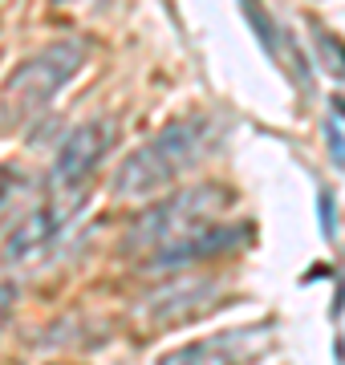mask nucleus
Wrapping results in <instances>:
<instances>
[{"label": "nucleus", "mask_w": 345, "mask_h": 365, "mask_svg": "<svg viewBox=\"0 0 345 365\" xmlns=\"http://www.w3.org/2000/svg\"><path fill=\"white\" fill-rule=\"evenodd\" d=\"M224 187H215V182H195V187H183V191H175V195L159 199V203H150L143 207L138 215L130 220L126 235H122V248L126 252H155L175 244V240H183V235L200 232L207 223L220 215L224 207Z\"/></svg>", "instance_id": "f03ea898"}, {"label": "nucleus", "mask_w": 345, "mask_h": 365, "mask_svg": "<svg viewBox=\"0 0 345 365\" xmlns=\"http://www.w3.org/2000/svg\"><path fill=\"white\" fill-rule=\"evenodd\" d=\"M207 150H212V122L207 118H175L150 143L126 155L118 179H114V195L138 199L150 191H163L187 167H195Z\"/></svg>", "instance_id": "f257e3e1"}, {"label": "nucleus", "mask_w": 345, "mask_h": 365, "mask_svg": "<svg viewBox=\"0 0 345 365\" xmlns=\"http://www.w3.org/2000/svg\"><path fill=\"white\" fill-rule=\"evenodd\" d=\"M110 143H114V126L106 118H93V122H81L78 130H69L53 158V182L57 187H81L90 179V170L106 158Z\"/></svg>", "instance_id": "20e7f679"}, {"label": "nucleus", "mask_w": 345, "mask_h": 365, "mask_svg": "<svg viewBox=\"0 0 345 365\" xmlns=\"http://www.w3.org/2000/svg\"><path fill=\"white\" fill-rule=\"evenodd\" d=\"M321 220H325V235H333V207H329V195H321Z\"/></svg>", "instance_id": "f8f14e48"}, {"label": "nucleus", "mask_w": 345, "mask_h": 365, "mask_svg": "<svg viewBox=\"0 0 345 365\" xmlns=\"http://www.w3.org/2000/svg\"><path fill=\"white\" fill-rule=\"evenodd\" d=\"M333 110H337V114L345 118V102H341V98H337V102H333Z\"/></svg>", "instance_id": "ddd939ff"}, {"label": "nucleus", "mask_w": 345, "mask_h": 365, "mask_svg": "<svg viewBox=\"0 0 345 365\" xmlns=\"http://www.w3.org/2000/svg\"><path fill=\"white\" fill-rule=\"evenodd\" d=\"M13 304H16V284H0V325L13 317Z\"/></svg>", "instance_id": "9b49d317"}, {"label": "nucleus", "mask_w": 345, "mask_h": 365, "mask_svg": "<svg viewBox=\"0 0 345 365\" xmlns=\"http://www.w3.org/2000/svg\"><path fill=\"white\" fill-rule=\"evenodd\" d=\"M29 191H33V179H29V170L0 167V220H4V215H13V211L29 199Z\"/></svg>", "instance_id": "1a4fd4ad"}, {"label": "nucleus", "mask_w": 345, "mask_h": 365, "mask_svg": "<svg viewBox=\"0 0 345 365\" xmlns=\"http://www.w3.org/2000/svg\"><path fill=\"white\" fill-rule=\"evenodd\" d=\"M252 337L248 329H236V333H215V337L191 341L183 349H171L167 357H159V365H240L244 353L252 349Z\"/></svg>", "instance_id": "423d86ee"}, {"label": "nucleus", "mask_w": 345, "mask_h": 365, "mask_svg": "<svg viewBox=\"0 0 345 365\" xmlns=\"http://www.w3.org/2000/svg\"><path fill=\"white\" fill-rule=\"evenodd\" d=\"M244 235H248L244 223H236V227H212V223H207L200 232H191V235H183V240L167 244V248H159L150 256V268H183V264L207 260V256H220V252L236 248Z\"/></svg>", "instance_id": "39448f33"}, {"label": "nucleus", "mask_w": 345, "mask_h": 365, "mask_svg": "<svg viewBox=\"0 0 345 365\" xmlns=\"http://www.w3.org/2000/svg\"><path fill=\"white\" fill-rule=\"evenodd\" d=\"M212 292H215L212 280H179V284L163 288V292H155V297H146L143 300V317L155 321V325H171V321H183V317L200 313Z\"/></svg>", "instance_id": "0eeeda50"}, {"label": "nucleus", "mask_w": 345, "mask_h": 365, "mask_svg": "<svg viewBox=\"0 0 345 365\" xmlns=\"http://www.w3.org/2000/svg\"><path fill=\"white\" fill-rule=\"evenodd\" d=\"M317 41H321V53L329 57L333 73H345V49H341V41H333L329 33H317Z\"/></svg>", "instance_id": "9d476101"}, {"label": "nucleus", "mask_w": 345, "mask_h": 365, "mask_svg": "<svg viewBox=\"0 0 345 365\" xmlns=\"http://www.w3.org/2000/svg\"><path fill=\"white\" fill-rule=\"evenodd\" d=\"M86 61V41H49L41 53H33L4 86V106L13 114H33L49 102L57 90H66L69 78Z\"/></svg>", "instance_id": "7ed1b4c3"}, {"label": "nucleus", "mask_w": 345, "mask_h": 365, "mask_svg": "<svg viewBox=\"0 0 345 365\" xmlns=\"http://www.w3.org/2000/svg\"><path fill=\"white\" fill-rule=\"evenodd\" d=\"M61 223H66V211L57 207H33L25 220L13 227V235L4 240V260L9 264H21L29 256H37L41 248H49L61 232Z\"/></svg>", "instance_id": "6e6552de"}]
</instances>
